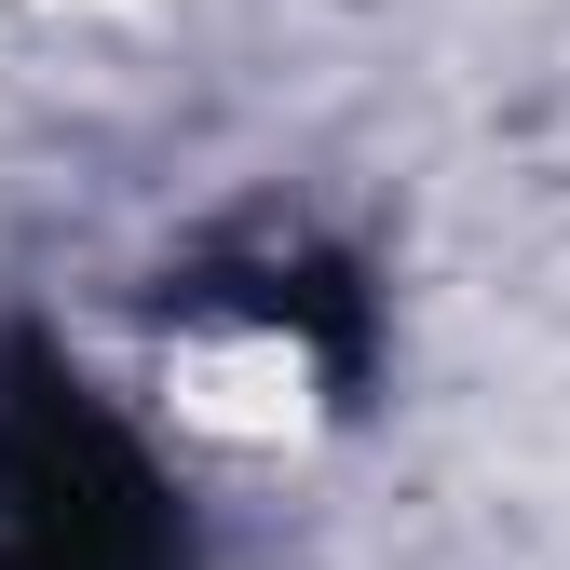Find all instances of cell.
Listing matches in <instances>:
<instances>
[{"label":"cell","mask_w":570,"mask_h":570,"mask_svg":"<svg viewBox=\"0 0 570 570\" xmlns=\"http://www.w3.org/2000/svg\"><path fill=\"white\" fill-rule=\"evenodd\" d=\"M0 570H190V517L55 340H0Z\"/></svg>","instance_id":"1"}]
</instances>
